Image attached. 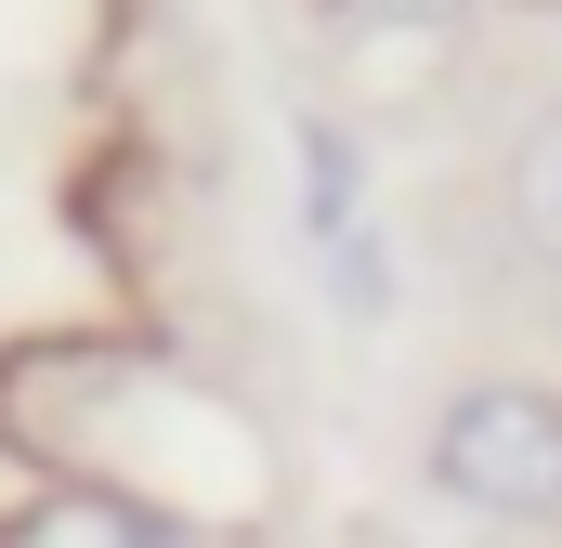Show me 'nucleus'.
Masks as SVG:
<instances>
[{
  "instance_id": "7ed1b4c3",
  "label": "nucleus",
  "mask_w": 562,
  "mask_h": 548,
  "mask_svg": "<svg viewBox=\"0 0 562 548\" xmlns=\"http://www.w3.org/2000/svg\"><path fill=\"white\" fill-rule=\"evenodd\" d=\"M497 222H510V249L537 274H562V105H537L510 157H497Z\"/></svg>"
},
{
  "instance_id": "39448f33",
  "label": "nucleus",
  "mask_w": 562,
  "mask_h": 548,
  "mask_svg": "<svg viewBox=\"0 0 562 548\" xmlns=\"http://www.w3.org/2000/svg\"><path fill=\"white\" fill-rule=\"evenodd\" d=\"M340 13H367V26H458L471 0H340Z\"/></svg>"
},
{
  "instance_id": "f03ea898",
  "label": "nucleus",
  "mask_w": 562,
  "mask_h": 548,
  "mask_svg": "<svg viewBox=\"0 0 562 548\" xmlns=\"http://www.w3.org/2000/svg\"><path fill=\"white\" fill-rule=\"evenodd\" d=\"M419 470H431L445 510L550 536V523H562V392H550V379H458V392L431 406Z\"/></svg>"
},
{
  "instance_id": "f257e3e1",
  "label": "nucleus",
  "mask_w": 562,
  "mask_h": 548,
  "mask_svg": "<svg viewBox=\"0 0 562 548\" xmlns=\"http://www.w3.org/2000/svg\"><path fill=\"white\" fill-rule=\"evenodd\" d=\"M0 457L40 470V496H92L170 523L196 548H276L288 496V431L196 353L132 340V327H40L0 340Z\"/></svg>"
},
{
  "instance_id": "20e7f679",
  "label": "nucleus",
  "mask_w": 562,
  "mask_h": 548,
  "mask_svg": "<svg viewBox=\"0 0 562 548\" xmlns=\"http://www.w3.org/2000/svg\"><path fill=\"white\" fill-rule=\"evenodd\" d=\"M0 548H196V536L132 523V510H92V496H26V510H0Z\"/></svg>"
}]
</instances>
